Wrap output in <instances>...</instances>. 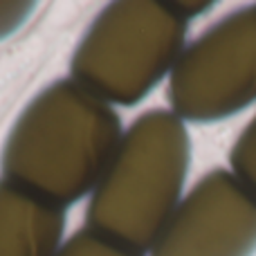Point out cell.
<instances>
[{"label":"cell","mask_w":256,"mask_h":256,"mask_svg":"<svg viewBox=\"0 0 256 256\" xmlns=\"http://www.w3.org/2000/svg\"><path fill=\"white\" fill-rule=\"evenodd\" d=\"M66 209L0 180V256H56Z\"/></svg>","instance_id":"6"},{"label":"cell","mask_w":256,"mask_h":256,"mask_svg":"<svg viewBox=\"0 0 256 256\" xmlns=\"http://www.w3.org/2000/svg\"><path fill=\"white\" fill-rule=\"evenodd\" d=\"M122 135L112 106L72 79L54 81L9 130L0 155L2 180L66 209L92 194Z\"/></svg>","instance_id":"1"},{"label":"cell","mask_w":256,"mask_h":256,"mask_svg":"<svg viewBox=\"0 0 256 256\" xmlns=\"http://www.w3.org/2000/svg\"><path fill=\"white\" fill-rule=\"evenodd\" d=\"M56 256H144L135 250L120 245L92 230H81L61 245Z\"/></svg>","instance_id":"8"},{"label":"cell","mask_w":256,"mask_h":256,"mask_svg":"<svg viewBox=\"0 0 256 256\" xmlns=\"http://www.w3.org/2000/svg\"><path fill=\"white\" fill-rule=\"evenodd\" d=\"M173 7H176V12L180 14L184 20H189V18L200 16L202 12L212 9V2H173Z\"/></svg>","instance_id":"10"},{"label":"cell","mask_w":256,"mask_h":256,"mask_svg":"<svg viewBox=\"0 0 256 256\" xmlns=\"http://www.w3.org/2000/svg\"><path fill=\"white\" fill-rule=\"evenodd\" d=\"M189 162V132L176 112L140 115L90 194L88 230L140 254L148 252L182 202Z\"/></svg>","instance_id":"2"},{"label":"cell","mask_w":256,"mask_h":256,"mask_svg":"<svg viewBox=\"0 0 256 256\" xmlns=\"http://www.w3.org/2000/svg\"><path fill=\"white\" fill-rule=\"evenodd\" d=\"M232 173L256 198V117L243 128L230 153Z\"/></svg>","instance_id":"7"},{"label":"cell","mask_w":256,"mask_h":256,"mask_svg":"<svg viewBox=\"0 0 256 256\" xmlns=\"http://www.w3.org/2000/svg\"><path fill=\"white\" fill-rule=\"evenodd\" d=\"M32 12H34V2H0V40L20 30Z\"/></svg>","instance_id":"9"},{"label":"cell","mask_w":256,"mask_h":256,"mask_svg":"<svg viewBox=\"0 0 256 256\" xmlns=\"http://www.w3.org/2000/svg\"><path fill=\"white\" fill-rule=\"evenodd\" d=\"M171 112L220 122L256 102V4L227 14L184 48L168 74Z\"/></svg>","instance_id":"4"},{"label":"cell","mask_w":256,"mask_h":256,"mask_svg":"<svg viewBox=\"0 0 256 256\" xmlns=\"http://www.w3.org/2000/svg\"><path fill=\"white\" fill-rule=\"evenodd\" d=\"M256 198L232 171L214 168L196 182L148 250L150 256H252Z\"/></svg>","instance_id":"5"},{"label":"cell","mask_w":256,"mask_h":256,"mask_svg":"<svg viewBox=\"0 0 256 256\" xmlns=\"http://www.w3.org/2000/svg\"><path fill=\"white\" fill-rule=\"evenodd\" d=\"M186 30L189 20L173 2H110L72 54V81L108 106H135L171 74L186 48Z\"/></svg>","instance_id":"3"}]
</instances>
